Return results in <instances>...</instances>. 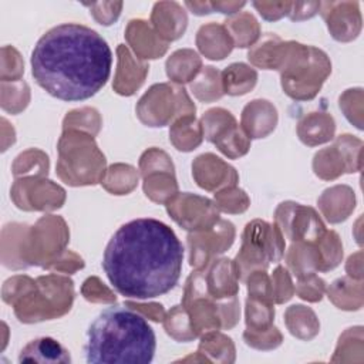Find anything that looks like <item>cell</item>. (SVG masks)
<instances>
[{"instance_id":"1","label":"cell","mask_w":364,"mask_h":364,"mask_svg":"<svg viewBox=\"0 0 364 364\" xmlns=\"http://www.w3.org/2000/svg\"><path fill=\"white\" fill-rule=\"evenodd\" d=\"M183 246L164 222L138 218L111 236L102 269L112 287L127 299L148 300L171 291L182 272Z\"/></svg>"},{"instance_id":"2","label":"cell","mask_w":364,"mask_h":364,"mask_svg":"<svg viewBox=\"0 0 364 364\" xmlns=\"http://www.w3.org/2000/svg\"><path fill=\"white\" fill-rule=\"evenodd\" d=\"M112 51L92 28L64 23L46 31L31 53V74L50 95L63 101H84L108 81Z\"/></svg>"},{"instance_id":"3","label":"cell","mask_w":364,"mask_h":364,"mask_svg":"<svg viewBox=\"0 0 364 364\" xmlns=\"http://www.w3.org/2000/svg\"><path fill=\"white\" fill-rule=\"evenodd\" d=\"M85 336L84 354L88 364H148L155 354L152 327L125 303L104 309Z\"/></svg>"},{"instance_id":"4","label":"cell","mask_w":364,"mask_h":364,"mask_svg":"<svg viewBox=\"0 0 364 364\" xmlns=\"http://www.w3.org/2000/svg\"><path fill=\"white\" fill-rule=\"evenodd\" d=\"M279 71L283 91L293 100L306 101L317 95L331 73V63L320 48L286 41Z\"/></svg>"},{"instance_id":"5","label":"cell","mask_w":364,"mask_h":364,"mask_svg":"<svg viewBox=\"0 0 364 364\" xmlns=\"http://www.w3.org/2000/svg\"><path fill=\"white\" fill-rule=\"evenodd\" d=\"M57 148V175L63 182L71 186L101 183L105 173V156L92 135L65 129Z\"/></svg>"},{"instance_id":"6","label":"cell","mask_w":364,"mask_h":364,"mask_svg":"<svg viewBox=\"0 0 364 364\" xmlns=\"http://www.w3.org/2000/svg\"><path fill=\"white\" fill-rule=\"evenodd\" d=\"M74 300V283L61 274L38 276L33 286L11 306L21 323L58 318L70 311Z\"/></svg>"},{"instance_id":"7","label":"cell","mask_w":364,"mask_h":364,"mask_svg":"<svg viewBox=\"0 0 364 364\" xmlns=\"http://www.w3.org/2000/svg\"><path fill=\"white\" fill-rule=\"evenodd\" d=\"M284 255V237L276 223L255 219L245 226L242 246L233 263L239 282L255 270H266L269 264L279 263Z\"/></svg>"},{"instance_id":"8","label":"cell","mask_w":364,"mask_h":364,"mask_svg":"<svg viewBox=\"0 0 364 364\" xmlns=\"http://www.w3.org/2000/svg\"><path fill=\"white\" fill-rule=\"evenodd\" d=\"M68 240V228L60 216L46 215L34 226H24L20 242L23 267L41 266L47 269L65 250Z\"/></svg>"},{"instance_id":"9","label":"cell","mask_w":364,"mask_h":364,"mask_svg":"<svg viewBox=\"0 0 364 364\" xmlns=\"http://www.w3.org/2000/svg\"><path fill=\"white\" fill-rule=\"evenodd\" d=\"M195 104L182 85H152L138 101L136 115L148 127H165L183 115H195Z\"/></svg>"},{"instance_id":"10","label":"cell","mask_w":364,"mask_h":364,"mask_svg":"<svg viewBox=\"0 0 364 364\" xmlns=\"http://www.w3.org/2000/svg\"><path fill=\"white\" fill-rule=\"evenodd\" d=\"M361 148L363 141L350 134L337 136L331 146L323 148L314 155V173L324 181H333L343 173L361 171Z\"/></svg>"},{"instance_id":"11","label":"cell","mask_w":364,"mask_h":364,"mask_svg":"<svg viewBox=\"0 0 364 364\" xmlns=\"http://www.w3.org/2000/svg\"><path fill=\"white\" fill-rule=\"evenodd\" d=\"M274 223L284 239L291 243L317 242L327 230L318 213L310 208L291 200L282 202L274 212Z\"/></svg>"},{"instance_id":"12","label":"cell","mask_w":364,"mask_h":364,"mask_svg":"<svg viewBox=\"0 0 364 364\" xmlns=\"http://www.w3.org/2000/svg\"><path fill=\"white\" fill-rule=\"evenodd\" d=\"M169 216L185 230L202 232L213 228L219 218V209L215 202L189 192H178L166 203Z\"/></svg>"},{"instance_id":"13","label":"cell","mask_w":364,"mask_h":364,"mask_svg":"<svg viewBox=\"0 0 364 364\" xmlns=\"http://www.w3.org/2000/svg\"><path fill=\"white\" fill-rule=\"evenodd\" d=\"M235 226L229 220L219 219L218 223L202 232H191L186 237L189 263L195 270H203L219 255L225 253L235 240Z\"/></svg>"},{"instance_id":"14","label":"cell","mask_w":364,"mask_h":364,"mask_svg":"<svg viewBox=\"0 0 364 364\" xmlns=\"http://www.w3.org/2000/svg\"><path fill=\"white\" fill-rule=\"evenodd\" d=\"M11 199L23 210H54L65 202V191L53 181L26 176L16 179L11 186Z\"/></svg>"},{"instance_id":"15","label":"cell","mask_w":364,"mask_h":364,"mask_svg":"<svg viewBox=\"0 0 364 364\" xmlns=\"http://www.w3.org/2000/svg\"><path fill=\"white\" fill-rule=\"evenodd\" d=\"M320 13L337 41H351L361 31V14L355 1L320 3Z\"/></svg>"},{"instance_id":"16","label":"cell","mask_w":364,"mask_h":364,"mask_svg":"<svg viewBox=\"0 0 364 364\" xmlns=\"http://www.w3.org/2000/svg\"><path fill=\"white\" fill-rule=\"evenodd\" d=\"M192 175L198 186L209 192H218L239 182L236 169L210 152L202 154L193 161Z\"/></svg>"},{"instance_id":"17","label":"cell","mask_w":364,"mask_h":364,"mask_svg":"<svg viewBox=\"0 0 364 364\" xmlns=\"http://www.w3.org/2000/svg\"><path fill=\"white\" fill-rule=\"evenodd\" d=\"M117 58L118 64L112 87L119 95H132L142 85L149 71V65L135 57L124 44L117 47Z\"/></svg>"},{"instance_id":"18","label":"cell","mask_w":364,"mask_h":364,"mask_svg":"<svg viewBox=\"0 0 364 364\" xmlns=\"http://www.w3.org/2000/svg\"><path fill=\"white\" fill-rule=\"evenodd\" d=\"M206 291L213 300H225L237 296L239 279L235 263L230 259H215L203 269Z\"/></svg>"},{"instance_id":"19","label":"cell","mask_w":364,"mask_h":364,"mask_svg":"<svg viewBox=\"0 0 364 364\" xmlns=\"http://www.w3.org/2000/svg\"><path fill=\"white\" fill-rule=\"evenodd\" d=\"M125 38L135 57L142 61L162 57L168 50V43L145 20H131L125 30Z\"/></svg>"},{"instance_id":"20","label":"cell","mask_w":364,"mask_h":364,"mask_svg":"<svg viewBox=\"0 0 364 364\" xmlns=\"http://www.w3.org/2000/svg\"><path fill=\"white\" fill-rule=\"evenodd\" d=\"M277 109L267 100H253L242 111L240 127L252 138H264L277 125Z\"/></svg>"},{"instance_id":"21","label":"cell","mask_w":364,"mask_h":364,"mask_svg":"<svg viewBox=\"0 0 364 364\" xmlns=\"http://www.w3.org/2000/svg\"><path fill=\"white\" fill-rule=\"evenodd\" d=\"M151 23L156 34L165 43H169L183 36L188 24V17L178 3L159 1L154 6Z\"/></svg>"},{"instance_id":"22","label":"cell","mask_w":364,"mask_h":364,"mask_svg":"<svg viewBox=\"0 0 364 364\" xmlns=\"http://www.w3.org/2000/svg\"><path fill=\"white\" fill-rule=\"evenodd\" d=\"M317 205L330 223H340L346 220L355 208V195L354 191L347 185H336L326 189Z\"/></svg>"},{"instance_id":"23","label":"cell","mask_w":364,"mask_h":364,"mask_svg":"<svg viewBox=\"0 0 364 364\" xmlns=\"http://www.w3.org/2000/svg\"><path fill=\"white\" fill-rule=\"evenodd\" d=\"M196 46L209 60H223L235 47L226 27L216 23H208L198 30Z\"/></svg>"},{"instance_id":"24","label":"cell","mask_w":364,"mask_h":364,"mask_svg":"<svg viewBox=\"0 0 364 364\" xmlns=\"http://www.w3.org/2000/svg\"><path fill=\"white\" fill-rule=\"evenodd\" d=\"M336 122L327 112H310L297 124V135L304 145L317 146L334 138Z\"/></svg>"},{"instance_id":"25","label":"cell","mask_w":364,"mask_h":364,"mask_svg":"<svg viewBox=\"0 0 364 364\" xmlns=\"http://www.w3.org/2000/svg\"><path fill=\"white\" fill-rule=\"evenodd\" d=\"M286 41L276 34L267 33L257 43H255L249 53V61L263 70H279L284 55Z\"/></svg>"},{"instance_id":"26","label":"cell","mask_w":364,"mask_h":364,"mask_svg":"<svg viewBox=\"0 0 364 364\" xmlns=\"http://www.w3.org/2000/svg\"><path fill=\"white\" fill-rule=\"evenodd\" d=\"M20 363H71L68 351L51 337L31 340L18 355Z\"/></svg>"},{"instance_id":"27","label":"cell","mask_w":364,"mask_h":364,"mask_svg":"<svg viewBox=\"0 0 364 364\" xmlns=\"http://www.w3.org/2000/svg\"><path fill=\"white\" fill-rule=\"evenodd\" d=\"M166 75L171 81L181 85L191 82L202 70V60L199 54L191 48L176 50L166 60Z\"/></svg>"},{"instance_id":"28","label":"cell","mask_w":364,"mask_h":364,"mask_svg":"<svg viewBox=\"0 0 364 364\" xmlns=\"http://www.w3.org/2000/svg\"><path fill=\"white\" fill-rule=\"evenodd\" d=\"M283 256L287 267L297 279L310 273H317L320 269V255L316 242H294Z\"/></svg>"},{"instance_id":"29","label":"cell","mask_w":364,"mask_h":364,"mask_svg":"<svg viewBox=\"0 0 364 364\" xmlns=\"http://www.w3.org/2000/svg\"><path fill=\"white\" fill-rule=\"evenodd\" d=\"M330 301L341 310H358L363 306V280L351 277H340L326 289Z\"/></svg>"},{"instance_id":"30","label":"cell","mask_w":364,"mask_h":364,"mask_svg":"<svg viewBox=\"0 0 364 364\" xmlns=\"http://www.w3.org/2000/svg\"><path fill=\"white\" fill-rule=\"evenodd\" d=\"M169 139L172 145L182 152L193 151L203 139L200 121L195 115H183L176 118L169 129Z\"/></svg>"},{"instance_id":"31","label":"cell","mask_w":364,"mask_h":364,"mask_svg":"<svg viewBox=\"0 0 364 364\" xmlns=\"http://www.w3.org/2000/svg\"><path fill=\"white\" fill-rule=\"evenodd\" d=\"M284 323L291 336L300 340H311L320 331V323L314 311L303 304H293L284 313Z\"/></svg>"},{"instance_id":"32","label":"cell","mask_w":364,"mask_h":364,"mask_svg":"<svg viewBox=\"0 0 364 364\" xmlns=\"http://www.w3.org/2000/svg\"><path fill=\"white\" fill-rule=\"evenodd\" d=\"M220 78L225 94L243 95L256 85L257 73L245 63H233L220 73Z\"/></svg>"},{"instance_id":"33","label":"cell","mask_w":364,"mask_h":364,"mask_svg":"<svg viewBox=\"0 0 364 364\" xmlns=\"http://www.w3.org/2000/svg\"><path fill=\"white\" fill-rule=\"evenodd\" d=\"M198 351L209 361L215 363H233L236 358L233 341L228 336L219 333V330L202 334Z\"/></svg>"},{"instance_id":"34","label":"cell","mask_w":364,"mask_h":364,"mask_svg":"<svg viewBox=\"0 0 364 364\" xmlns=\"http://www.w3.org/2000/svg\"><path fill=\"white\" fill-rule=\"evenodd\" d=\"M223 26L230 34L233 44L239 48L252 47L260 36V27L257 20L247 11H242L228 18Z\"/></svg>"},{"instance_id":"35","label":"cell","mask_w":364,"mask_h":364,"mask_svg":"<svg viewBox=\"0 0 364 364\" xmlns=\"http://www.w3.org/2000/svg\"><path fill=\"white\" fill-rule=\"evenodd\" d=\"M138 172L132 165L114 164L105 169L101 185L112 195H127L138 185Z\"/></svg>"},{"instance_id":"36","label":"cell","mask_w":364,"mask_h":364,"mask_svg":"<svg viewBox=\"0 0 364 364\" xmlns=\"http://www.w3.org/2000/svg\"><path fill=\"white\" fill-rule=\"evenodd\" d=\"M191 91L199 101L203 102H212L219 100L225 94L220 73L212 65L203 67L199 74L191 81Z\"/></svg>"},{"instance_id":"37","label":"cell","mask_w":364,"mask_h":364,"mask_svg":"<svg viewBox=\"0 0 364 364\" xmlns=\"http://www.w3.org/2000/svg\"><path fill=\"white\" fill-rule=\"evenodd\" d=\"M273 301L267 299L247 296L245 307L246 328L250 331H263L273 326L274 307Z\"/></svg>"},{"instance_id":"38","label":"cell","mask_w":364,"mask_h":364,"mask_svg":"<svg viewBox=\"0 0 364 364\" xmlns=\"http://www.w3.org/2000/svg\"><path fill=\"white\" fill-rule=\"evenodd\" d=\"M144 192L155 203H166L178 193V183L172 172H154L144 178Z\"/></svg>"},{"instance_id":"39","label":"cell","mask_w":364,"mask_h":364,"mask_svg":"<svg viewBox=\"0 0 364 364\" xmlns=\"http://www.w3.org/2000/svg\"><path fill=\"white\" fill-rule=\"evenodd\" d=\"M11 171L16 178H44V175H47L48 172V156L40 149H27L14 159Z\"/></svg>"},{"instance_id":"40","label":"cell","mask_w":364,"mask_h":364,"mask_svg":"<svg viewBox=\"0 0 364 364\" xmlns=\"http://www.w3.org/2000/svg\"><path fill=\"white\" fill-rule=\"evenodd\" d=\"M164 328L168 336L176 341H192L198 336L192 327L188 310L181 306H173L164 318Z\"/></svg>"},{"instance_id":"41","label":"cell","mask_w":364,"mask_h":364,"mask_svg":"<svg viewBox=\"0 0 364 364\" xmlns=\"http://www.w3.org/2000/svg\"><path fill=\"white\" fill-rule=\"evenodd\" d=\"M363 327L347 328L338 338L331 361H363Z\"/></svg>"},{"instance_id":"42","label":"cell","mask_w":364,"mask_h":364,"mask_svg":"<svg viewBox=\"0 0 364 364\" xmlns=\"http://www.w3.org/2000/svg\"><path fill=\"white\" fill-rule=\"evenodd\" d=\"M213 144L223 155H226L230 159H236L247 154L250 148V138L236 122L226 132H223Z\"/></svg>"},{"instance_id":"43","label":"cell","mask_w":364,"mask_h":364,"mask_svg":"<svg viewBox=\"0 0 364 364\" xmlns=\"http://www.w3.org/2000/svg\"><path fill=\"white\" fill-rule=\"evenodd\" d=\"M236 122V118L228 109L210 108L200 118L203 138L213 144L223 132H226Z\"/></svg>"},{"instance_id":"44","label":"cell","mask_w":364,"mask_h":364,"mask_svg":"<svg viewBox=\"0 0 364 364\" xmlns=\"http://www.w3.org/2000/svg\"><path fill=\"white\" fill-rule=\"evenodd\" d=\"M320 255L318 272H328L337 267L343 259V245L334 230H326L324 235L316 242Z\"/></svg>"},{"instance_id":"45","label":"cell","mask_w":364,"mask_h":364,"mask_svg":"<svg viewBox=\"0 0 364 364\" xmlns=\"http://www.w3.org/2000/svg\"><path fill=\"white\" fill-rule=\"evenodd\" d=\"M28 101L30 90L23 80L1 81V107L4 111L17 114L27 107Z\"/></svg>"},{"instance_id":"46","label":"cell","mask_w":364,"mask_h":364,"mask_svg":"<svg viewBox=\"0 0 364 364\" xmlns=\"http://www.w3.org/2000/svg\"><path fill=\"white\" fill-rule=\"evenodd\" d=\"M63 128L65 129H75V131H82L90 135H97L100 128H101V117L95 108H78L70 111L64 121H63Z\"/></svg>"},{"instance_id":"47","label":"cell","mask_w":364,"mask_h":364,"mask_svg":"<svg viewBox=\"0 0 364 364\" xmlns=\"http://www.w3.org/2000/svg\"><path fill=\"white\" fill-rule=\"evenodd\" d=\"M213 202L219 212L226 213H243L250 205V199L246 192L236 185L218 191L215 193Z\"/></svg>"},{"instance_id":"48","label":"cell","mask_w":364,"mask_h":364,"mask_svg":"<svg viewBox=\"0 0 364 364\" xmlns=\"http://www.w3.org/2000/svg\"><path fill=\"white\" fill-rule=\"evenodd\" d=\"M173 164L166 152L158 148L146 149L139 158V172L142 178L154 172H173Z\"/></svg>"},{"instance_id":"49","label":"cell","mask_w":364,"mask_h":364,"mask_svg":"<svg viewBox=\"0 0 364 364\" xmlns=\"http://www.w3.org/2000/svg\"><path fill=\"white\" fill-rule=\"evenodd\" d=\"M270 286H272V299L274 303L282 304L289 301L294 294V286L290 277V273L286 267L277 266L270 276Z\"/></svg>"},{"instance_id":"50","label":"cell","mask_w":364,"mask_h":364,"mask_svg":"<svg viewBox=\"0 0 364 364\" xmlns=\"http://www.w3.org/2000/svg\"><path fill=\"white\" fill-rule=\"evenodd\" d=\"M243 340L247 346L256 350L267 351L279 347L283 341V336L277 327L270 326L267 330L263 331H250L246 328L243 333Z\"/></svg>"},{"instance_id":"51","label":"cell","mask_w":364,"mask_h":364,"mask_svg":"<svg viewBox=\"0 0 364 364\" xmlns=\"http://www.w3.org/2000/svg\"><path fill=\"white\" fill-rule=\"evenodd\" d=\"M326 289H327L326 282L320 279L316 273H310L297 279V283L294 286V293L306 301L317 303L323 299Z\"/></svg>"},{"instance_id":"52","label":"cell","mask_w":364,"mask_h":364,"mask_svg":"<svg viewBox=\"0 0 364 364\" xmlns=\"http://www.w3.org/2000/svg\"><path fill=\"white\" fill-rule=\"evenodd\" d=\"M340 108L343 109L346 118L354 124L358 129L363 128V90L361 88H351L347 90L340 97Z\"/></svg>"},{"instance_id":"53","label":"cell","mask_w":364,"mask_h":364,"mask_svg":"<svg viewBox=\"0 0 364 364\" xmlns=\"http://www.w3.org/2000/svg\"><path fill=\"white\" fill-rule=\"evenodd\" d=\"M85 300L91 303H115V294L95 276L88 277L81 287Z\"/></svg>"},{"instance_id":"54","label":"cell","mask_w":364,"mask_h":364,"mask_svg":"<svg viewBox=\"0 0 364 364\" xmlns=\"http://www.w3.org/2000/svg\"><path fill=\"white\" fill-rule=\"evenodd\" d=\"M11 67L9 75L1 81H17L21 80L24 73V63L18 54V51L10 46H4L1 48V73L7 71Z\"/></svg>"},{"instance_id":"55","label":"cell","mask_w":364,"mask_h":364,"mask_svg":"<svg viewBox=\"0 0 364 364\" xmlns=\"http://www.w3.org/2000/svg\"><path fill=\"white\" fill-rule=\"evenodd\" d=\"M94 16V18L104 26H109L117 21L119 17L122 3H92V4H85Z\"/></svg>"},{"instance_id":"56","label":"cell","mask_w":364,"mask_h":364,"mask_svg":"<svg viewBox=\"0 0 364 364\" xmlns=\"http://www.w3.org/2000/svg\"><path fill=\"white\" fill-rule=\"evenodd\" d=\"M84 267V260L71 250H64L48 267L47 270L61 272V273H74L78 269Z\"/></svg>"},{"instance_id":"57","label":"cell","mask_w":364,"mask_h":364,"mask_svg":"<svg viewBox=\"0 0 364 364\" xmlns=\"http://www.w3.org/2000/svg\"><path fill=\"white\" fill-rule=\"evenodd\" d=\"M253 7L259 11V14L269 20V21H274L282 18L283 16H289L290 9H291V3H253Z\"/></svg>"},{"instance_id":"58","label":"cell","mask_w":364,"mask_h":364,"mask_svg":"<svg viewBox=\"0 0 364 364\" xmlns=\"http://www.w3.org/2000/svg\"><path fill=\"white\" fill-rule=\"evenodd\" d=\"M125 304L129 306L131 309H134L135 311H138L139 314H142L145 318L148 317L152 321H158V323L164 321L165 314H166L164 306L159 304V303H146V304H144V303H136V301H132V300H127Z\"/></svg>"},{"instance_id":"59","label":"cell","mask_w":364,"mask_h":364,"mask_svg":"<svg viewBox=\"0 0 364 364\" xmlns=\"http://www.w3.org/2000/svg\"><path fill=\"white\" fill-rule=\"evenodd\" d=\"M318 10L320 3H291L289 17L293 21H300L313 17Z\"/></svg>"},{"instance_id":"60","label":"cell","mask_w":364,"mask_h":364,"mask_svg":"<svg viewBox=\"0 0 364 364\" xmlns=\"http://www.w3.org/2000/svg\"><path fill=\"white\" fill-rule=\"evenodd\" d=\"M346 272L348 277L355 280H363V252L358 250L357 253L351 255L346 263Z\"/></svg>"},{"instance_id":"61","label":"cell","mask_w":364,"mask_h":364,"mask_svg":"<svg viewBox=\"0 0 364 364\" xmlns=\"http://www.w3.org/2000/svg\"><path fill=\"white\" fill-rule=\"evenodd\" d=\"M246 3H243V1H240V3H237V1H229V3H226V1H216V3H210L212 10H218L219 13H223V14H235Z\"/></svg>"},{"instance_id":"62","label":"cell","mask_w":364,"mask_h":364,"mask_svg":"<svg viewBox=\"0 0 364 364\" xmlns=\"http://www.w3.org/2000/svg\"><path fill=\"white\" fill-rule=\"evenodd\" d=\"M185 6L193 13V14H198V16H203V14H209L212 13V6L210 3L208 1H186Z\"/></svg>"}]
</instances>
